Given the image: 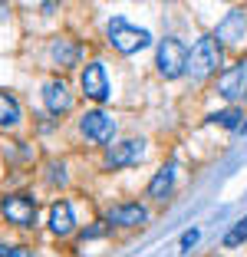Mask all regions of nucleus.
Masks as SVG:
<instances>
[{"label":"nucleus","mask_w":247,"mask_h":257,"mask_svg":"<svg viewBox=\"0 0 247 257\" xmlns=\"http://www.w3.org/2000/svg\"><path fill=\"white\" fill-rule=\"evenodd\" d=\"M217 63H221V43L214 37H201L188 53V73L191 79H208L217 69Z\"/></svg>","instance_id":"obj_1"},{"label":"nucleus","mask_w":247,"mask_h":257,"mask_svg":"<svg viewBox=\"0 0 247 257\" xmlns=\"http://www.w3.org/2000/svg\"><path fill=\"white\" fill-rule=\"evenodd\" d=\"M109 40H112V46L119 53H139V50H145V46L152 43L149 30L132 27V23H126L122 17H115V20L109 23Z\"/></svg>","instance_id":"obj_2"},{"label":"nucleus","mask_w":247,"mask_h":257,"mask_svg":"<svg viewBox=\"0 0 247 257\" xmlns=\"http://www.w3.org/2000/svg\"><path fill=\"white\" fill-rule=\"evenodd\" d=\"M188 69V50L181 40L168 37L162 40V46H158V73L165 76V79H175V76H181Z\"/></svg>","instance_id":"obj_3"},{"label":"nucleus","mask_w":247,"mask_h":257,"mask_svg":"<svg viewBox=\"0 0 247 257\" xmlns=\"http://www.w3.org/2000/svg\"><path fill=\"white\" fill-rule=\"evenodd\" d=\"M79 128L89 142H109L112 132H115V122H112V115H105L102 109H92V112H86L79 119Z\"/></svg>","instance_id":"obj_4"},{"label":"nucleus","mask_w":247,"mask_h":257,"mask_svg":"<svg viewBox=\"0 0 247 257\" xmlns=\"http://www.w3.org/2000/svg\"><path fill=\"white\" fill-rule=\"evenodd\" d=\"M217 92L227 99V102H237V99L247 96V63H237V66L224 69L221 79H217Z\"/></svg>","instance_id":"obj_5"},{"label":"nucleus","mask_w":247,"mask_h":257,"mask_svg":"<svg viewBox=\"0 0 247 257\" xmlns=\"http://www.w3.org/2000/svg\"><path fill=\"white\" fill-rule=\"evenodd\" d=\"M0 214H4L7 221H14V224H33L37 204H33V198H27V195H7L4 201H0Z\"/></svg>","instance_id":"obj_6"},{"label":"nucleus","mask_w":247,"mask_h":257,"mask_svg":"<svg viewBox=\"0 0 247 257\" xmlns=\"http://www.w3.org/2000/svg\"><path fill=\"white\" fill-rule=\"evenodd\" d=\"M145 155V142L142 139H126V142H115L105 155L109 168H126V165H135V162Z\"/></svg>","instance_id":"obj_7"},{"label":"nucleus","mask_w":247,"mask_h":257,"mask_svg":"<svg viewBox=\"0 0 247 257\" xmlns=\"http://www.w3.org/2000/svg\"><path fill=\"white\" fill-rule=\"evenodd\" d=\"M247 37V17L240 10H231L224 20L217 23V43H227V46H240Z\"/></svg>","instance_id":"obj_8"},{"label":"nucleus","mask_w":247,"mask_h":257,"mask_svg":"<svg viewBox=\"0 0 247 257\" xmlns=\"http://www.w3.org/2000/svg\"><path fill=\"white\" fill-rule=\"evenodd\" d=\"M43 102L53 115H63L73 109V92H69V86L63 79H53V83L43 86Z\"/></svg>","instance_id":"obj_9"},{"label":"nucleus","mask_w":247,"mask_h":257,"mask_svg":"<svg viewBox=\"0 0 247 257\" xmlns=\"http://www.w3.org/2000/svg\"><path fill=\"white\" fill-rule=\"evenodd\" d=\"M82 92L96 102L109 99V79H105V69L99 63H89V66L82 69Z\"/></svg>","instance_id":"obj_10"},{"label":"nucleus","mask_w":247,"mask_h":257,"mask_svg":"<svg viewBox=\"0 0 247 257\" xmlns=\"http://www.w3.org/2000/svg\"><path fill=\"white\" fill-rule=\"evenodd\" d=\"M76 227V221H73V208H69V201H56L50 208V231L53 234H69Z\"/></svg>","instance_id":"obj_11"},{"label":"nucleus","mask_w":247,"mask_h":257,"mask_svg":"<svg viewBox=\"0 0 247 257\" xmlns=\"http://www.w3.org/2000/svg\"><path fill=\"white\" fill-rule=\"evenodd\" d=\"M145 218H149V211H145L142 204H119V208L109 211V224H122V227L142 224Z\"/></svg>","instance_id":"obj_12"},{"label":"nucleus","mask_w":247,"mask_h":257,"mask_svg":"<svg viewBox=\"0 0 247 257\" xmlns=\"http://www.w3.org/2000/svg\"><path fill=\"white\" fill-rule=\"evenodd\" d=\"M50 56L56 60V66H76V63H79V46H76L73 40L60 37L50 46Z\"/></svg>","instance_id":"obj_13"},{"label":"nucleus","mask_w":247,"mask_h":257,"mask_svg":"<svg viewBox=\"0 0 247 257\" xmlns=\"http://www.w3.org/2000/svg\"><path fill=\"white\" fill-rule=\"evenodd\" d=\"M172 185H175V168H172V165H165L162 172H158L155 178H152V185H149V195L162 201V198H168V195H172Z\"/></svg>","instance_id":"obj_14"},{"label":"nucleus","mask_w":247,"mask_h":257,"mask_svg":"<svg viewBox=\"0 0 247 257\" xmlns=\"http://www.w3.org/2000/svg\"><path fill=\"white\" fill-rule=\"evenodd\" d=\"M20 122V106H17V99L7 96V92H0V125H17Z\"/></svg>","instance_id":"obj_15"},{"label":"nucleus","mask_w":247,"mask_h":257,"mask_svg":"<svg viewBox=\"0 0 247 257\" xmlns=\"http://www.w3.org/2000/svg\"><path fill=\"white\" fill-rule=\"evenodd\" d=\"M240 109H224V112H214L208 115V122H217V125H227V128H240Z\"/></svg>","instance_id":"obj_16"},{"label":"nucleus","mask_w":247,"mask_h":257,"mask_svg":"<svg viewBox=\"0 0 247 257\" xmlns=\"http://www.w3.org/2000/svg\"><path fill=\"white\" fill-rule=\"evenodd\" d=\"M244 241H247V218L237 221V224L224 234V247H237V244H244Z\"/></svg>","instance_id":"obj_17"},{"label":"nucleus","mask_w":247,"mask_h":257,"mask_svg":"<svg viewBox=\"0 0 247 257\" xmlns=\"http://www.w3.org/2000/svg\"><path fill=\"white\" fill-rule=\"evenodd\" d=\"M198 237H201V231H198V227H191V231H185V234H181V250L188 254V250H191V247L198 244Z\"/></svg>","instance_id":"obj_18"},{"label":"nucleus","mask_w":247,"mask_h":257,"mask_svg":"<svg viewBox=\"0 0 247 257\" xmlns=\"http://www.w3.org/2000/svg\"><path fill=\"white\" fill-rule=\"evenodd\" d=\"M0 257H33L30 247H7V244H0Z\"/></svg>","instance_id":"obj_19"},{"label":"nucleus","mask_w":247,"mask_h":257,"mask_svg":"<svg viewBox=\"0 0 247 257\" xmlns=\"http://www.w3.org/2000/svg\"><path fill=\"white\" fill-rule=\"evenodd\" d=\"M105 234V224H92V227H86V231H82V244L89 241V237H102Z\"/></svg>","instance_id":"obj_20"},{"label":"nucleus","mask_w":247,"mask_h":257,"mask_svg":"<svg viewBox=\"0 0 247 257\" xmlns=\"http://www.w3.org/2000/svg\"><path fill=\"white\" fill-rule=\"evenodd\" d=\"M0 10H4V7H0Z\"/></svg>","instance_id":"obj_21"}]
</instances>
